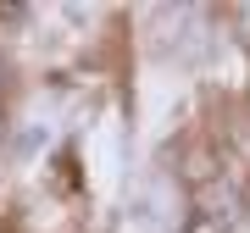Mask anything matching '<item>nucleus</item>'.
I'll list each match as a JSON object with an SVG mask.
<instances>
[{"label": "nucleus", "mask_w": 250, "mask_h": 233, "mask_svg": "<svg viewBox=\"0 0 250 233\" xmlns=\"http://www.w3.org/2000/svg\"><path fill=\"white\" fill-rule=\"evenodd\" d=\"M45 139H50V128H28V134L17 139V150L28 155V150H39V144H45Z\"/></svg>", "instance_id": "obj_1"}]
</instances>
